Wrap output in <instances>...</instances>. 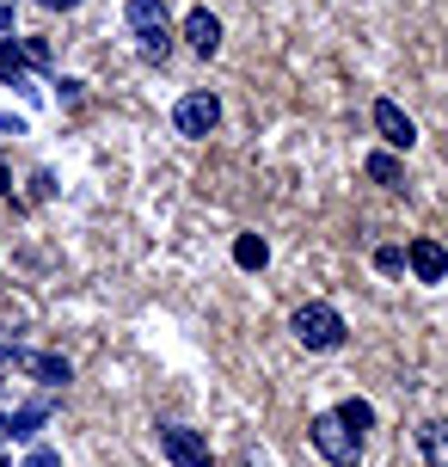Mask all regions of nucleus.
Instances as JSON below:
<instances>
[{"mask_svg":"<svg viewBox=\"0 0 448 467\" xmlns=\"http://www.w3.org/2000/svg\"><path fill=\"white\" fill-rule=\"evenodd\" d=\"M123 19H129V37L142 49V62H166L172 56V13H166V0H129Z\"/></svg>","mask_w":448,"mask_h":467,"instance_id":"1","label":"nucleus"},{"mask_svg":"<svg viewBox=\"0 0 448 467\" xmlns=\"http://www.w3.org/2000/svg\"><path fill=\"white\" fill-rule=\"evenodd\" d=\"M289 332H295L307 350H338L351 327H344V314H338L331 302H301L295 314H289Z\"/></svg>","mask_w":448,"mask_h":467,"instance_id":"2","label":"nucleus"},{"mask_svg":"<svg viewBox=\"0 0 448 467\" xmlns=\"http://www.w3.org/2000/svg\"><path fill=\"white\" fill-rule=\"evenodd\" d=\"M307 437H313V449H320L331 467H362V431H351L338 412H320V419L307 424Z\"/></svg>","mask_w":448,"mask_h":467,"instance_id":"3","label":"nucleus"},{"mask_svg":"<svg viewBox=\"0 0 448 467\" xmlns=\"http://www.w3.org/2000/svg\"><path fill=\"white\" fill-rule=\"evenodd\" d=\"M172 130H178V136H190V141L215 136V130H221V99H215L209 87H190V93L172 105Z\"/></svg>","mask_w":448,"mask_h":467,"instance_id":"4","label":"nucleus"},{"mask_svg":"<svg viewBox=\"0 0 448 467\" xmlns=\"http://www.w3.org/2000/svg\"><path fill=\"white\" fill-rule=\"evenodd\" d=\"M154 437H160V455L172 467H215L209 437H203V431H190V424H160Z\"/></svg>","mask_w":448,"mask_h":467,"instance_id":"5","label":"nucleus"},{"mask_svg":"<svg viewBox=\"0 0 448 467\" xmlns=\"http://www.w3.org/2000/svg\"><path fill=\"white\" fill-rule=\"evenodd\" d=\"M369 117H375V136L387 141V148H405V154H412V141H418V123H412V117H405L393 99H375V105H369Z\"/></svg>","mask_w":448,"mask_h":467,"instance_id":"6","label":"nucleus"},{"mask_svg":"<svg viewBox=\"0 0 448 467\" xmlns=\"http://www.w3.org/2000/svg\"><path fill=\"white\" fill-rule=\"evenodd\" d=\"M405 265H412V277H418V283H443L448 277V246H443V240H430V234H418V240L405 246Z\"/></svg>","mask_w":448,"mask_h":467,"instance_id":"7","label":"nucleus"},{"mask_svg":"<svg viewBox=\"0 0 448 467\" xmlns=\"http://www.w3.org/2000/svg\"><path fill=\"white\" fill-rule=\"evenodd\" d=\"M13 369H25L37 388H68V357H49V350H13Z\"/></svg>","mask_w":448,"mask_h":467,"instance_id":"8","label":"nucleus"},{"mask_svg":"<svg viewBox=\"0 0 448 467\" xmlns=\"http://www.w3.org/2000/svg\"><path fill=\"white\" fill-rule=\"evenodd\" d=\"M185 44L197 49V56H215V49H221V19H215L209 6H190L185 13Z\"/></svg>","mask_w":448,"mask_h":467,"instance_id":"9","label":"nucleus"},{"mask_svg":"<svg viewBox=\"0 0 448 467\" xmlns=\"http://www.w3.org/2000/svg\"><path fill=\"white\" fill-rule=\"evenodd\" d=\"M44 419H49V400H31V406H19V412H6V419H0V437H19V443H31Z\"/></svg>","mask_w":448,"mask_h":467,"instance_id":"10","label":"nucleus"},{"mask_svg":"<svg viewBox=\"0 0 448 467\" xmlns=\"http://www.w3.org/2000/svg\"><path fill=\"white\" fill-rule=\"evenodd\" d=\"M418 455H424L430 467H448V424L443 419L418 424Z\"/></svg>","mask_w":448,"mask_h":467,"instance_id":"11","label":"nucleus"},{"mask_svg":"<svg viewBox=\"0 0 448 467\" xmlns=\"http://www.w3.org/2000/svg\"><path fill=\"white\" fill-rule=\"evenodd\" d=\"M362 172H369L381 191H405V166L393 161V154H369V161H362Z\"/></svg>","mask_w":448,"mask_h":467,"instance_id":"12","label":"nucleus"},{"mask_svg":"<svg viewBox=\"0 0 448 467\" xmlns=\"http://www.w3.org/2000/svg\"><path fill=\"white\" fill-rule=\"evenodd\" d=\"M234 265H239V271H264V265H270L264 234H239V240H234Z\"/></svg>","mask_w":448,"mask_h":467,"instance_id":"13","label":"nucleus"},{"mask_svg":"<svg viewBox=\"0 0 448 467\" xmlns=\"http://www.w3.org/2000/svg\"><path fill=\"white\" fill-rule=\"evenodd\" d=\"M338 419L351 424V431H369V424H375V406H369V400H344V406H338Z\"/></svg>","mask_w":448,"mask_h":467,"instance_id":"14","label":"nucleus"},{"mask_svg":"<svg viewBox=\"0 0 448 467\" xmlns=\"http://www.w3.org/2000/svg\"><path fill=\"white\" fill-rule=\"evenodd\" d=\"M375 265L387 271V277H400V271H405V246H381V253H375Z\"/></svg>","mask_w":448,"mask_h":467,"instance_id":"15","label":"nucleus"},{"mask_svg":"<svg viewBox=\"0 0 448 467\" xmlns=\"http://www.w3.org/2000/svg\"><path fill=\"white\" fill-rule=\"evenodd\" d=\"M19 467H62V455H56V449H44V443H37V449H31V455H25Z\"/></svg>","mask_w":448,"mask_h":467,"instance_id":"16","label":"nucleus"},{"mask_svg":"<svg viewBox=\"0 0 448 467\" xmlns=\"http://www.w3.org/2000/svg\"><path fill=\"white\" fill-rule=\"evenodd\" d=\"M13 136H25V117H0V141H13Z\"/></svg>","mask_w":448,"mask_h":467,"instance_id":"17","label":"nucleus"},{"mask_svg":"<svg viewBox=\"0 0 448 467\" xmlns=\"http://www.w3.org/2000/svg\"><path fill=\"white\" fill-rule=\"evenodd\" d=\"M37 6H49V13H74L80 0H37Z\"/></svg>","mask_w":448,"mask_h":467,"instance_id":"18","label":"nucleus"},{"mask_svg":"<svg viewBox=\"0 0 448 467\" xmlns=\"http://www.w3.org/2000/svg\"><path fill=\"white\" fill-rule=\"evenodd\" d=\"M0 31H13V6L6 0H0Z\"/></svg>","mask_w":448,"mask_h":467,"instance_id":"19","label":"nucleus"}]
</instances>
